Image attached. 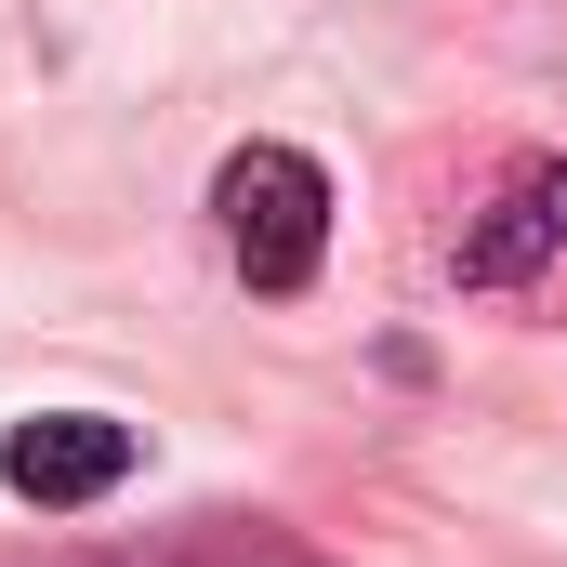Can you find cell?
I'll list each match as a JSON object with an SVG mask.
<instances>
[{
  "label": "cell",
  "mask_w": 567,
  "mask_h": 567,
  "mask_svg": "<svg viewBox=\"0 0 567 567\" xmlns=\"http://www.w3.org/2000/svg\"><path fill=\"white\" fill-rule=\"evenodd\" d=\"M555 265H567V158H515L449 225V278L462 290H542Z\"/></svg>",
  "instance_id": "7a4b0ae2"
},
{
  "label": "cell",
  "mask_w": 567,
  "mask_h": 567,
  "mask_svg": "<svg viewBox=\"0 0 567 567\" xmlns=\"http://www.w3.org/2000/svg\"><path fill=\"white\" fill-rule=\"evenodd\" d=\"M133 462H145L133 423H106V410H27V423L0 435V488L40 502V515H93Z\"/></svg>",
  "instance_id": "3957f363"
},
{
  "label": "cell",
  "mask_w": 567,
  "mask_h": 567,
  "mask_svg": "<svg viewBox=\"0 0 567 567\" xmlns=\"http://www.w3.org/2000/svg\"><path fill=\"white\" fill-rule=\"evenodd\" d=\"M212 238H225V265L265 290V303H303L317 265H330V172H317L303 145H278V133L225 145V172H212Z\"/></svg>",
  "instance_id": "6da1fadb"
},
{
  "label": "cell",
  "mask_w": 567,
  "mask_h": 567,
  "mask_svg": "<svg viewBox=\"0 0 567 567\" xmlns=\"http://www.w3.org/2000/svg\"><path fill=\"white\" fill-rule=\"evenodd\" d=\"M106 567H330V555L290 542L278 515H185V528H158V542H133Z\"/></svg>",
  "instance_id": "277c9868"
}]
</instances>
